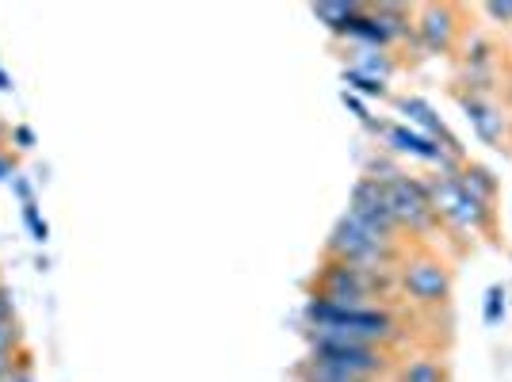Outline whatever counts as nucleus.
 Masks as SVG:
<instances>
[{"label": "nucleus", "mask_w": 512, "mask_h": 382, "mask_svg": "<svg viewBox=\"0 0 512 382\" xmlns=\"http://www.w3.org/2000/svg\"><path fill=\"white\" fill-rule=\"evenodd\" d=\"M20 344V329L16 321H0V352H12Z\"/></svg>", "instance_id": "15"}, {"label": "nucleus", "mask_w": 512, "mask_h": 382, "mask_svg": "<svg viewBox=\"0 0 512 382\" xmlns=\"http://www.w3.org/2000/svg\"><path fill=\"white\" fill-rule=\"evenodd\" d=\"M459 104L467 111V119L474 123V130L490 142V146H505V119H501V111L486 100V96H478V92H459Z\"/></svg>", "instance_id": "8"}, {"label": "nucleus", "mask_w": 512, "mask_h": 382, "mask_svg": "<svg viewBox=\"0 0 512 382\" xmlns=\"http://www.w3.org/2000/svg\"><path fill=\"white\" fill-rule=\"evenodd\" d=\"M348 81L360 88V92H367V96H383V81L367 77V73H360V69H348Z\"/></svg>", "instance_id": "14"}, {"label": "nucleus", "mask_w": 512, "mask_h": 382, "mask_svg": "<svg viewBox=\"0 0 512 382\" xmlns=\"http://www.w3.org/2000/svg\"><path fill=\"white\" fill-rule=\"evenodd\" d=\"M402 111H406L413 123H421L425 130H432V134H448V130H444V123L432 115V107H428L425 100H402Z\"/></svg>", "instance_id": "13"}, {"label": "nucleus", "mask_w": 512, "mask_h": 382, "mask_svg": "<svg viewBox=\"0 0 512 382\" xmlns=\"http://www.w3.org/2000/svg\"><path fill=\"white\" fill-rule=\"evenodd\" d=\"M23 218H27V226H31L35 241H46V234H50V230H46V222L39 218V211H35V207H23Z\"/></svg>", "instance_id": "16"}, {"label": "nucleus", "mask_w": 512, "mask_h": 382, "mask_svg": "<svg viewBox=\"0 0 512 382\" xmlns=\"http://www.w3.org/2000/svg\"><path fill=\"white\" fill-rule=\"evenodd\" d=\"M390 142H394V149H402V153H413V157H425V161H440V165H448L444 149L432 146L425 134H413V130H406V127H394L390 130Z\"/></svg>", "instance_id": "9"}, {"label": "nucleus", "mask_w": 512, "mask_h": 382, "mask_svg": "<svg viewBox=\"0 0 512 382\" xmlns=\"http://www.w3.org/2000/svg\"><path fill=\"white\" fill-rule=\"evenodd\" d=\"M417 39L432 54H451L459 35H463V20H459V8L455 4H425L417 8V23H413Z\"/></svg>", "instance_id": "7"}, {"label": "nucleus", "mask_w": 512, "mask_h": 382, "mask_svg": "<svg viewBox=\"0 0 512 382\" xmlns=\"http://www.w3.org/2000/svg\"><path fill=\"white\" fill-rule=\"evenodd\" d=\"M402 291H406L413 302H421V306H440V302H448L451 295V272L444 260H436V256H413L402 264Z\"/></svg>", "instance_id": "5"}, {"label": "nucleus", "mask_w": 512, "mask_h": 382, "mask_svg": "<svg viewBox=\"0 0 512 382\" xmlns=\"http://www.w3.org/2000/svg\"><path fill=\"white\" fill-rule=\"evenodd\" d=\"M12 138L20 142V149H31V146H35V134H31V127H16V130H12Z\"/></svg>", "instance_id": "20"}, {"label": "nucleus", "mask_w": 512, "mask_h": 382, "mask_svg": "<svg viewBox=\"0 0 512 382\" xmlns=\"http://www.w3.org/2000/svg\"><path fill=\"white\" fill-rule=\"evenodd\" d=\"M398 382H448V371H444V363L436 360H409L402 363Z\"/></svg>", "instance_id": "12"}, {"label": "nucleus", "mask_w": 512, "mask_h": 382, "mask_svg": "<svg viewBox=\"0 0 512 382\" xmlns=\"http://www.w3.org/2000/svg\"><path fill=\"white\" fill-rule=\"evenodd\" d=\"M314 16H318L329 31H348V23L360 16V4H314Z\"/></svg>", "instance_id": "11"}, {"label": "nucleus", "mask_w": 512, "mask_h": 382, "mask_svg": "<svg viewBox=\"0 0 512 382\" xmlns=\"http://www.w3.org/2000/svg\"><path fill=\"white\" fill-rule=\"evenodd\" d=\"M501 291H497V287H493L490 291V302H486V321H497L501 318V314H505V302H501Z\"/></svg>", "instance_id": "18"}, {"label": "nucleus", "mask_w": 512, "mask_h": 382, "mask_svg": "<svg viewBox=\"0 0 512 382\" xmlns=\"http://www.w3.org/2000/svg\"><path fill=\"white\" fill-rule=\"evenodd\" d=\"M348 214L360 218L363 226H371L375 234L390 237V241H398V234H402L398 218L390 211V199H386L383 184H379L375 176H363L360 184L352 188V207H348Z\"/></svg>", "instance_id": "6"}, {"label": "nucleus", "mask_w": 512, "mask_h": 382, "mask_svg": "<svg viewBox=\"0 0 512 382\" xmlns=\"http://www.w3.org/2000/svg\"><path fill=\"white\" fill-rule=\"evenodd\" d=\"M383 184L386 199H390V211L398 218V226L409 234H432L440 226V214L432 207L428 191L421 180H413L406 172H390V176H375Z\"/></svg>", "instance_id": "4"}, {"label": "nucleus", "mask_w": 512, "mask_h": 382, "mask_svg": "<svg viewBox=\"0 0 512 382\" xmlns=\"http://www.w3.org/2000/svg\"><path fill=\"white\" fill-rule=\"evenodd\" d=\"M486 16L497 23H505V27H512V0H505V4H486Z\"/></svg>", "instance_id": "17"}, {"label": "nucleus", "mask_w": 512, "mask_h": 382, "mask_svg": "<svg viewBox=\"0 0 512 382\" xmlns=\"http://www.w3.org/2000/svg\"><path fill=\"white\" fill-rule=\"evenodd\" d=\"M310 340H356V344H390L398 337V321L379 306H352L333 298H314L306 306Z\"/></svg>", "instance_id": "1"}, {"label": "nucleus", "mask_w": 512, "mask_h": 382, "mask_svg": "<svg viewBox=\"0 0 512 382\" xmlns=\"http://www.w3.org/2000/svg\"><path fill=\"white\" fill-rule=\"evenodd\" d=\"M0 382H35V375H31V367H27V363H16V367H12Z\"/></svg>", "instance_id": "19"}, {"label": "nucleus", "mask_w": 512, "mask_h": 382, "mask_svg": "<svg viewBox=\"0 0 512 382\" xmlns=\"http://www.w3.org/2000/svg\"><path fill=\"white\" fill-rule=\"evenodd\" d=\"M8 88H12V77H8L4 69H0V92H8Z\"/></svg>", "instance_id": "21"}, {"label": "nucleus", "mask_w": 512, "mask_h": 382, "mask_svg": "<svg viewBox=\"0 0 512 382\" xmlns=\"http://www.w3.org/2000/svg\"><path fill=\"white\" fill-rule=\"evenodd\" d=\"M505 92H509V104H512V65H509V77H505Z\"/></svg>", "instance_id": "22"}, {"label": "nucleus", "mask_w": 512, "mask_h": 382, "mask_svg": "<svg viewBox=\"0 0 512 382\" xmlns=\"http://www.w3.org/2000/svg\"><path fill=\"white\" fill-rule=\"evenodd\" d=\"M451 172H455V169H451ZM455 180H459V184H463L474 199H482V203H493V199H497V180H493V172L482 169V165H474V161L455 172Z\"/></svg>", "instance_id": "10"}, {"label": "nucleus", "mask_w": 512, "mask_h": 382, "mask_svg": "<svg viewBox=\"0 0 512 382\" xmlns=\"http://www.w3.org/2000/svg\"><path fill=\"white\" fill-rule=\"evenodd\" d=\"M310 360L344 371L352 379L371 382L390 371V352L379 344H356V340H310Z\"/></svg>", "instance_id": "3"}, {"label": "nucleus", "mask_w": 512, "mask_h": 382, "mask_svg": "<svg viewBox=\"0 0 512 382\" xmlns=\"http://www.w3.org/2000/svg\"><path fill=\"white\" fill-rule=\"evenodd\" d=\"M329 260H341V264H356L367 272H390L394 260H398V241L375 234L371 226H363L360 218L344 214L341 222L333 226L329 234Z\"/></svg>", "instance_id": "2"}]
</instances>
